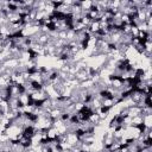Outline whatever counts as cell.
I'll list each match as a JSON object with an SVG mask.
<instances>
[{"instance_id":"6da1fadb","label":"cell","mask_w":152,"mask_h":152,"mask_svg":"<svg viewBox=\"0 0 152 152\" xmlns=\"http://www.w3.org/2000/svg\"><path fill=\"white\" fill-rule=\"evenodd\" d=\"M142 125L146 128H152V114L142 116Z\"/></svg>"}]
</instances>
